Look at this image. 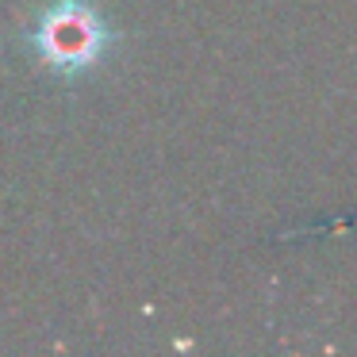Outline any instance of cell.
<instances>
[{"label": "cell", "instance_id": "6da1fadb", "mask_svg": "<svg viewBox=\"0 0 357 357\" xmlns=\"http://www.w3.org/2000/svg\"><path fill=\"white\" fill-rule=\"evenodd\" d=\"M116 39L119 31L104 20L96 0H54L27 31L35 62L62 81L93 73L116 47Z\"/></svg>", "mask_w": 357, "mask_h": 357}]
</instances>
